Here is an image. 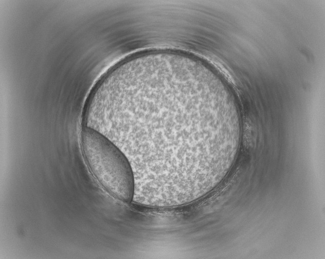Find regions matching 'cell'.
<instances>
[{"label":"cell","instance_id":"1","mask_svg":"<svg viewBox=\"0 0 325 259\" xmlns=\"http://www.w3.org/2000/svg\"><path fill=\"white\" fill-rule=\"evenodd\" d=\"M81 146L88 168L101 186L114 198L130 203L135 181L124 153L104 135L88 127L82 131Z\"/></svg>","mask_w":325,"mask_h":259}]
</instances>
